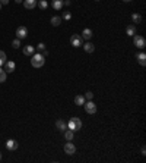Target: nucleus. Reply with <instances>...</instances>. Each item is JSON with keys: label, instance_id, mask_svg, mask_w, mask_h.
<instances>
[{"label": "nucleus", "instance_id": "6e6552de", "mask_svg": "<svg viewBox=\"0 0 146 163\" xmlns=\"http://www.w3.org/2000/svg\"><path fill=\"white\" fill-rule=\"evenodd\" d=\"M18 147H19V144H18L16 140H8V141H6V148H8V150L15 151V150H18Z\"/></svg>", "mask_w": 146, "mask_h": 163}, {"label": "nucleus", "instance_id": "f3484780", "mask_svg": "<svg viewBox=\"0 0 146 163\" xmlns=\"http://www.w3.org/2000/svg\"><path fill=\"white\" fill-rule=\"evenodd\" d=\"M75 105L83 106V105H85V97H83V96H76V97H75Z\"/></svg>", "mask_w": 146, "mask_h": 163}, {"label": "nucleus", "instance_id": "c756f323", "mask_svg": "<svg viewBox=\"0 0 146 163\" xmlns=\"http://www.w3.org/2000/svg\"><path fill=\"white\" fill-rule=\"evenodd\" d=\"M142 154H143V156L146 154V148H145V147H142Z\"/></svg>", "mask_w": 146, "mask_h": 163}, {"label": "nucleus", "instance_id": "39448f33", "mask_svg": "<svg viewBox=\"0 0 146 163\" xmlns=\"http://www.w3.org/2000/svg\"><path fill=\"white\" fill-rule=\"evenodd\" d=\"M28 37V28L24 27V25H21V27H18L16 28V38L19 40H24Z\"/></svg>", "mask_w": 146, "mask_h": 163}, {"label": "nucleus", "instance_id": "c9c22d12", "mask_svg": "<svg viewBox=\"0 0 146 163\" xmlns=\"http://www.w3.org/2000/svg\"><path fill=\"white\" fill-rule=\"evenodd\" d=\"M97 2H98V0H97Z\"/></svg>", "mask_w": 146, "mask_h": 163}, {"label": "nucleus", "instance_id": "0eeeda50", "mask_svg": "<svg viewBox=\"0 0 146 163\" xmlns=\"http://www.w3.org/2000/svg\"><path fill=\"white\" fill-rule=\"evenodd\" d=\"M65 153H67L69 156H72L76 153V146L73 144V143H66L65 146Z\"/></svg>", "mask_w": 146, "mask_h": 163}, {"label": "nucleus", "instance_id": "f704fd0d", "mask_svg": "<svg viewBox=\"0 0 146 163\" xmlns=\"http://www.w3.org/2000/svg\"><path fill=\"white\" fill-rule=\"evenodd\" d=\"M0 9H2V3H0Z\"/></svg>", "mask_w": 146, "mask_h": 163}, {"label": "nucleus", "instance_id": "f8f14e48", "mask_svg": "<svg viewBox=\"0 0 146 163\" xmlns=\"http://www.w3.org/2000/svg\"><path fill=\"white\" fill-rule=\"evenodd\" d=\"M92 35H94V33H92L91 28H85V30L82 31V38H85V40H91Z\"/></svg>", "mask_w": 146, "mask_h": 163}, {"label": "nucleus", "instance_id": "7ed1b4c3", "mask_svg": "<svg viewBox=\"0 0 146 163\" xmlns=\"http://www.w3.org/2000/svg\"><path fill=\"white\" fill-rule=\"evenodd\" d=\"M133 44L138 47V49H145L146 46V40L142 37V35H138V34H134L133 35Z\"/></svg>", "mask_w": 146, "mask_h": 163}, {"label": "nucleus", "instance_id": "dca6fc26", "mask_svg": "<svg viewBox=\"0 0 146 163\" xmlns=\"http://www.w3.org/2000/svg\"><path fill=\"white\" fill-rule=\"evenodd\" d=\"M126 34H127V35H130V37H133V35L136 34V27H134L133 24L129 25V27L126 28Z\"/></svg>", "mask_w": 146, "mask_h": 163}, {"label": "nucleus", "instance_id": "aec40b11", "mask_svg": "<svg viewBox=\"0 0 146 163\" xmlns=\"http://www.w3.org/2000/svg\"><path fill=\"white\" fill-rule=\"evenodd\" d=\"M131 21H133V24H140V22H142V15L133 13V15H131Z\"/></svg>", "mask_w": 146, "mask_h": 163}, {"label": "nucleus", "instance_id": "5701e85b", "mask_svg": "<svg viewBox=\"0 0 146 163\" xmlns=\"http://www.w3.org/2000/svg\"><path fill=\"white\" fill-rule=\"evenodd\" d=\"M5 62H6V53L0 50V66L5 65Z\"/></svg>", "mask_w": 146, "mask_h": 163}, {"label": "nucleus", "instance_id": "9b49d317", "mask_svg": "<svg viewBox=\"0 0 146 163\" xmlns=\"http://www.w3.org/2000/svg\"><path fill=\"white\" fill-rule=\"evenodd\" d=\"M56 128L58 131H61V132H65V131L67 129V123H66L63 119H58V121L56 122Z\"/></svg>", "mask_w": 146, "mask_h": 163}, {"label": "nucleus", "instance_id": "2f4dec72", "mask_svg": "<svg viewBox=\"0 0 146 163\" xmlns=\"http://www.w3.org/2000/svg\"><path fill=\"white\" fill-rule=\"evenodd\" d=\"M15 2H16V3H22L24 0H15Z\"/></svg>", "mask_w": 146, "mask_h": 163}, {"label": "nucleus", "instance_id": "9d476101", "mask_svg": "<svg viewBox=\"0 0 146 163\" xmlns=\"http://www.w3.org/2000/svg\"><path fill=\"white\" fill-rule=\"evenodd\" d=\"M22 3H24L25 9H35V8H37L38 0H24Z\"/></svg>", "mask_w": 146, "mask_h": 163}, {"label": "nucleus", "instance_id": "b1692460", "mask_svg": "<svg viewBox=\"0 0 146 163\" xmlns=\"http://www.w3.org/2000/svg\"><path fill=\"white\" fill-rule=\"evenodd\" d=\"M5 81H6V71L2 69V66H0V82H5Z\"/></svg>", "mask_w": 146, "mask_h": 163}, {"label": "nucleus", "instance_id": "ddd939ff", "mask_svg": "<svg viewBox=\"0 0 146 163\" xmlns=\"http://www.w3.org/2000/svg\"><path fill=\"white\" fill-rule=\"evenodd\" d=\"M51 6L56 9V10H60V9L65 6V0H53V2H51Z\"/></svg>", "mask_w": 146, "mask_h": 163}, {"label": "nucleus", "instance_id": "1a4fd4ad", "mask_svg": "<svg viewBox=\"0 0 146 163\" xmlns=\"http://www.w3.org/2000/svg\"><path fill=\"white\" fill-rule=\"evenodd\" d=\"M15 69H16V65H15V62H12V60H6V62H5V71H6V73H10V72H13V71H15Z\"/></svg>", "mask_w": 146, "mask_h": 163}, {"label": "nucleus", "instance_id": "7c9ffc66", "mask_svg": "<svg viewBox=\"0 0 146 163\" xmlns=\"http://www.w3.org/2000/svg\"><path fill=\"white\" fill-rule=\"evenodd\" d=\"M65 5L66 6H69V5H70V0H65Z\"/></svg>", "mask_w": 146, "mask_h": 163}, {"label": "nucleus", "instance_id": "a878e982", "mask_svg": "<svg viewBox=\"0 0 146 163\" xmlns=\"http://www.w3.org/2000/svg\"><path fill=\"white\" fill-rule=\"evenodd\" d=\"M92 97H94V93H92V91H86V93H85V100H92Z\"/></svg>", "mask_w": 146, "mask_h": 163}, {"label": "nucleus", "instance_id": "393cba45", "mask_svg": "<svg viewBox=\"0 0 146 163\" xmlns=\"http://www.w3.org/2000/svg\"><path fill=\"white\" fill-rule=\"evenodd\" d=\"M12 47H13V49H19V47H21V40L16 38V40L12 41Z\"/></svg>", "mask_w": 146, "mask_h": 163}, {"label": "nucleus", "instance_id": "4468645a", "mask_svg": "<svg viewBox=\"0 0 146 163\" xmlns=\"http://www.w3.org/2000/svg\"><path fill=\"white\" fill-rule=\"evenodd\" d=\"M22 51H24L25 56H32L34 53H35V47H32V46H25L24 49H22Z\"/></svg>", "mask_w": 146, "mask_h": 163}, {"label": "nucleus", "instance_id": "f03ea898", "mask_svg": "<svg viewBox=\"0 0 146 163\" xmlns=\"http://www.w3.org/2000/svg\"><path fill=\"white\" fill-rule=\"evenodd\" d=\"M67 128L72 129L73 132H76V131H79L82 128V121L79 118H72V119L67 122Z\"/></svg>", "mask_w": 146, "mask_h": 163}, {"label": "nucleus", "instance_id": "2eb2a0df", "mask_svg": "<svg viewBox=\"0 0 146 163\" xmlns=\"http://www.w3.org/2000/svg\"><path fill=\"white\" fill-rule=\"evenodd\" d=\"M136 59H138V62L140 66L146 65V55L145 53H139V55H136Z\"/></svg>", "mask_w": 146, "mask_h": 163}, {"label": "nucleus", "instance_id": "412c9836", "mask_svg": "<svg viewBox=\"0 0 146 163\" xmlns=\"http://www.w3.org/2000/svg\"><path fill=\"white\" fill-rule=\"evenodd\" d=\"M83 49H85V51H86V53H92V51L95 50V46H94L92 43H86V44L83 46Z\"/></svg>", "mask_w": 146, "mask_h": 163}, {"label": "nucleus", "instance_id": "473e14b6", "mask_svg": "<svg viewBox=\"0 0 146 163\" xmlns=\"http://www.w3.org/2000/svg\"><path fill=\"white\" fill-rule=\"evenodd\" d=\"M123 2H131V0H123Z\"/></svg>", "mask_w": 146, "mask_h": 163}, {"label": "nucleus", "instance_id": "6ab92c4d", "mask_svg": "<svg viewBox=\"0 0 146 163\" xmlns=\"http://www.w3.org/2000/svg\"><path fill=\"white\" fill-rule=\"evenodd\" d=\"M50 22H51V25H53V27H58V25L61 24V18H60V16H53Z\"/></svg>", "mask_w": 146, "mask_h": 163}, {"label": "nucleus", "instance_id": "72a5a7b5", "mask_svg": "<svg viewBox=\"0 0 146 163\" xmlns=\"http://www.w3.org/2000/svg\"><path fill=\"white\" fill-rule=\"evenodd\" d=\"M0 160H2V153H0Z\"/></svg>", "mask_w": 146, "mask_h": 163}, {"label": "nucleus", "instance_id": "4be33fe9", "mask_svg": "<svg viewBox=\"0 0 146 163\" xmlns=\"http://www.w3.org/2000/svg\"><path fill=\"white\" fill-rule=\"evenodd\" d=\"M37 6L42 10H45V9L48 8V3H47V0H38V3H37Z\"/></svg>", "mask_w": 146, "mask_h": 163}, {"label": "nucleus", "instance_id": "f257e3e1", "mask_svg": "<svg viewBox=\"0 0 146 163\" xmlns=\"http://www.w3.org/2000/svg\"><path fill=\"white\" fill-rule=\"evenodd\" d=\"M32 59H31V65L34 66V68H41V66H44V63H45V57H44V55L42 53H34Z\"/></svg>", "mask_w": 146, "mask_h": 163}, {"label": "nucleus", "instance_id": "c85d7f7f", "mask_svg": "<svg viewBox=\"0 0 146 163\" xmlns=\"http://www.w3.org/2000/svg\"><path fill=\"white\" fill-rule=\"evenodd\" d=\"M0 3H2V5H8L9 0H0Z\"/></svg>", "mask_w": 146, "mask_h": 163}, {"label": "nucleus", "instance_id": "20e7f679", "mask_svg": "<svg viewBox=\"0 0 146 163\" xmlns=\"http://www.w3.org/2000/svg\"><path fill=\"white\" fill-rule=\"evenodd\" d=\"M70 44H72L73 47H81L82 44H83L82 35H79V34H73L72 37H70Z\"/></svg>", "mask_w": 146, "mask_h": 163}, {"label": "nucleus", "instance_id": "cd10ccee", "mask_svg": "<svg viewBox=\"0 0 146 163\" xmlns=\"http://www.w3.org/2000/svg\"><path fill=\"white\" fill-rule=\"evenodd\" d=\"M37 49L40 50V51H44V50H45V44H44V43H40V44L37 46Z\"/></svg>", "mask_w": 146, "mask_h": 163}, {"label": "nucleus", "instance_id": "423d86ee", "mask_svg": "<svg viewBox=\"0 0 146 163\" xmlns=\"http://www.w3.org/2000/svg\"><path fill=\"white\" fill-rule=\"evenodd\" d=\"M85 110H86V113L89 115H94L95 112H97V105L92 101V100H88V101H85Z\"/></svg>", "mask_w": 146, "mask_h": 163}, {"label": "nucleus", "instance_id": "bb28decb", "mask_svg": "<svg viewBox=\"0 0 146 163\" xmlns=\"http://www.w3.org/2000/svg\"><path fill=\"white\" fill-rule=\"evenodd\" d=\"M63 19L70 21V19H72V13H70V12H65V13H63Z\"/></svg>", "mask_w": 146, "mask_h": 163}, {"label": "nucleus", "instance_id": "a211bd4d", "mask_svg": "<svg viewBox=\"0 0 146 163\" xmlns=\"http://www.w3.org/2000/svg\"><path fill=\"white\" fill-rule=\"evenodd\" d=\"M73 135H75V132H73L72 129H69V128H67V129L65 131V138L67 140V141H72V140H73Z\"/></svg>", "mask_w": 146, "mask_h": 163}]
</instances>
